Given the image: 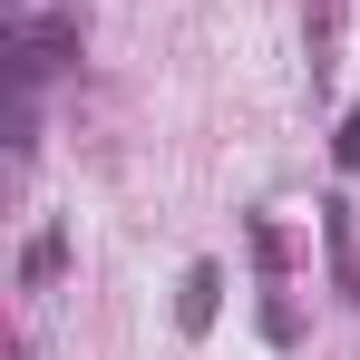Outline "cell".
<instances>
[{
	"label": "cell",
	"mask_w": 360,
	"mask_h": 360,
	"mask_svg": "<svg viewBox=\"0 0 360 360\" xmlns=\"http://www.w3.org/2000/svg\"><path fill=\"white\" fill-rule=\"evenodd\" d=\"M331 156H341V166H360V108L341 117V136H331Z\"/></svg>",
	"instance_id": "4"
},
{
	"label": "cell",
	"mask_w": 360,
	"mask_h": 360,
	"mask_svg": "<svg viewBox=\"0 0 360 360\" xmlns=\"http://www.w3.org/2000/svg\"><path fill=\"white\" fill-rule=\"evenodd\" d=\"M214 292H224V273H214V263H195V273H185V331H205V321H214Z\"/></svg>",
	"instance_id": "2"
},
{
	"label": "cell",
	"mask_w": 360,
	"mask_h": 360,
	"mask_svg": "<svg viewBox=\"0 0 360 360\" xmlns=\"http://www.w3.org/2000/svg\"><path fill=\"white\" fill-rule=\"evenodd\" d=\"M10 49H20V88H39L78 59V20H49L39 0H10Z\"/></svg>",
	"instance_id": "1"
},
{
	"label": "cell",
	"mask_w": 360,
	"mask_h": 360,
	"mask_svg": "<svg viewBox=\"0 0 360 360\" xmlns=\"http://www.w3.org/2000/svg\"><path fill=\"white\" fill-rule=\"evenodd\" d=\"M59 253H68V234H39V243H30V263H20V273H30V283H49V273H59Z\"/></svg>",
	"instance_id": "3"
}]
</instances>
